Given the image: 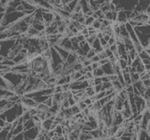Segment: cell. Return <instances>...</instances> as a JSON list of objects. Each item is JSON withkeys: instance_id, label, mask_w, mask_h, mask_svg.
<instances>
[{"instance_id": "obj_19", "label": "cell", "mask_w": 150, "mask_h": 140, "mask_svg": "<svg viewBox=\"0 0 150 140\" xmlns=\"http://www.w3.org/2000/svg\"><path fill=\"white\" fill-rule=\"evenodd\" d=\"M84 92L87 97H93L94 95H96V91H95V88L94 87H88L84 90Z\"/></svg>"}, {"instance_id": "obj_42", "label": "cell", "mask_w": 150, "mask_h": 140, "mask_svg": "<svg viewBox=\"0 0 150 140\" xmlns=\"http://www.w3.org/2000/svg\"><path fill=\"white\" fill-rule=\"evenodd\" d=\"M142 81H143V83H144V85L145 88L150 87V78L146 79V80H142Z\"/></svg>"}, {"instance_id": "obj_15", "label": "cell", "mask_w": 150, "mask_h": 140, "mask_svg": "<svg viewBox=\"0 0 150 140\" xmlns=\"http://www.w3.org/2000/svg\"><path fill=\"white\" fill-rule=\"evenodd\" d=\"M124 40V44H125V47H126V50L127 51H130V50H132L135 49V46H134V43L132 41H131L130 38H125L123 39Z\"/></svg>"}, {"instance_id": "obj_38", "label": "cell", "mask_w": 150, "mask_h": 140, "mask_svg": "<svg viewBox=\"0 0 150 140\" xmlns=\"http://www.w3.org/2000/svg\"><path fill=\"white\" fill-rule=\"evenodd\" d=\"M100 57H98V55L97 54L96 56H94V57L92 59H90L91 63H100Z\"/></svg>"}, {"instance_id": "obj_39", "label": "cell", "mask_w": 150, "mask_h": 140, "mask_svg": "<svg viewBox=\"0 0 150 140\" xmlns=\"http://www.w3.org/2000/svg\"><path fill=\"white\" fill-rule=\"evenodd\" d=\"M69 106H75V105H77V104H76V102H75L74 99L72 98V96L70 97V98H69Z\"/></svg>"}, {"instance_id": "obj_7", "label": "cell", "mask_w": 150, "mask_h": 140, "mask_svg": "<svg viewBox=\"0 0 150 140\" xmlns=\"http://www.w3.org/2000/svg\"><path fill=\"white\" fill-rule=\"evenodd\" d=\"M149 5H150V0H139L134 11L137 13L145 12V10H146V8Z\"/></svg>"}, {"instance_id": "obj_22", "label": "cell", "mask_w": 150, "mask_h": 140, "mask_svg": "<svg viewBox=\"0 0 150 140\" xmlns=\"http://www.w3.org/2000/svg\"><path fill=\"white\" fill-rule=\"evenodd\" d=\"M95 20H96V19L94 16H86V22H84V25H86V27L91 26Z\"/></svg>"}, {"instance_id": "obj_21", "label": "cell", "mask_w": 150, "mask_h": 140, "mask_svg": "<svg viewBox=\"0 0 150 140\" xmlns=\"http://www.w3.org/2000/svg\"><path fill=\"white\" fill-rule=\"evenodd\" d=\"M117 64H118V65H119L120 68H121L122 70H125L126 68H128V67H129L128 62H127L126 60L122 59V58H119V59H118V61H117Z\"/></svg>"}, {"instance_id": "obj_14", "label": "cell", "mask_w": 150, "mask_h": 140, "mask_svg": "<svg viewBox=\"0 0 150 140\" xmlns=\"http://www.w3.org/2000/svg\"><path fill=\"white\" fill-rule=\"evenodd\" d=\"M138 140H150V134L146 130L141 129L138 133Z\"/></svg>"}, {"instance_id": "obj_20", "label": "cell", "mask_w": 150, "mask_h": 140, "mask_svg": "<svg viewBox=\"0 0 150 140\" xmlns=\"http://www.w3.org/2000/svg\"><path fill=\"white\" fill-rule=\"evenodd\" d=\"M93 74H94V77H98V78H102L103 76H105L104 72H103V69L101 66H100L98 68H97L96 70H94L93 71Z\"/></svg>"}, {"instance_id": "obj_5", "label": "cell", "mask_w": 150, "mask_h": 140, "mask_svg": "<svg viewBox=\"0 0 150 140\" xmlns=\"http://www.w3.org/2000/svg\"><path fill=\"white\" fill-rule=\"evenodd\" d=\"M21 103L23 104V106H26L27 108H34L39 106V104L32 98L25 97V96H21Z\"/></svg>"}, {"instance_id": "obj_27", "label": "cell", "mask_w": 150, "mask_h": 140, "mask_svg": "<svg viewBox=\"0 0 150 140\" xmlns=\"http://www.w3.org/2000/svg\"><path fill=\"white\" fill-rule=\"evenodd\" d=\"M70 108H71V112H72L73 116L77 115V114H79V113H81V109L79 108V106H78L77 105H75V106H70Z\"/></svg>"}, {"instance_id": "obj_34", "label": "cell", "mask_w": 150, "mask_h": 140, "mask_svg": "<svg viewBox=\"0 0 150 140\" xmlns=\"http://www.w3.org/2000/svg\"><path fill=\"white\" fill-rule=\"evenodd\" d=\"M144 98L145 100H150V87L146 88V90H145V92H144Z\"/></svg>"}, {"instance_id": "obj_32", "label": "cell", "mask_w": 150, "mask_h": 140, "mask_svg": "<svg viewBox=\"0 0 150 140\" xmlns=\"http://www.w3.org/2000/svg\"><path fill=\"white\" fill-rule=\"evenodd\" d=\"M116 44V38L115 36H112L111 38L109 39V41H108V45H109L110 47L112 46V45H115Z\"/></svg>"}, {"instance_id": "obj_35", "label": "cell", "mask_w": 150, "mask_h": 140, "mask_svg": "<svg viewBox=\"0 0 150 140\" xmlns=\"http://www.w3.org/2000/svg\"><path fill=\"white\" fill-rule=\"evenodd\" d=\"M60 92H63V91H62V86L56 85L54 88V93H60Z\"/></svg>"}, {"instance_id": "obj_4", "label": "cell", "mask_w": 150, "mask_h": 140, "mask_svg": "<svg viewBox=\"0 0 150 140\" xmlns=\"http://www.w3.org/2000/svg\"><path fill=\"white\" fill-rule=\"evenodd\" d=\"M40 128H38L37 126L32 129H29L27 131L23 132V136H25V140H37L38 136H39V134L40 132Z\"/></svg>"}, {"instance_id": "obj_18", "label": "cell", "mask_w": 150, "mask_h": 140, "mask_svg": "<svg viewBox=\"0 0 150 140\" xmlns=\"http://www.w3.org/2000/svg\"><path fill=\"white\" fill-rule=\"evenodd\" d=\"M11 132L12 133L13 136H15V135H17L19 134L23 133V124H18L15 128H13V129L11 130Z\"/></svg>"}, {"instance_id": "obj_30", "label": "cell", "mask_w": 150, "mask_h": 140, "mask_svg": "<svg viewBox=\"0 0 150 140\" xmlns=\"http://www.w3.org/2000/svg\"><path fill=\"white\" fill-rule=\"evenodd\" d=\"M102 88L104 91H107V90H111V89H112V84L111 81L109 82H104L102 83Z\"/></svg>"}, {"instance_id": "obj_8", "label": "cell", "mask_w": 150, "mask_h": 140, "mask_svg": "<svg viewBox=\"0 0 150 140\" xmlns=\"http://www.w3.org/2000/svg\"><path fill=\"white\" fill-rule=\"evenodd\" d=\"M101 67L103 69V72H104L105 76H112V75L115 74V69H114V65H112V64L110 62L101 65Z\"/></svg>"}, {"instance_id": "obj_9", "label": "cell", "mask_w": 150, "mask_h": 140, "mask_svg": "<svg viewBox=\"0 0 150 140\" xmlns=\"http://www.w3.org/2000/svg\"><path fill=\"white\" fill-rule=\"evenodd\" d=\"M104 19L110 21L112 22H116L117 21V11L115 10H109L104 13Z\"/></svg>"}, {"instance_id": "obj_37", "label": "cell", "mask_w": 150, "mask_h": 140, "mask_svg": "<svg viewBox=\"0 0 150 140\" xmlns=\"http://www.w3.org/2000/svg\"><path fill=\"white\" fill-rule=\"evenodd\" d=\"M94 88H95L96 93H98V92H103V91H104V90H103V88H102V84H100V85H96Z\"/></svg>"}, {"instance_id": "obj_31", "label": "cell", "mask_w": 150, "mask_h": 140, "mask_svg": "<svg viewBox=\"0 0 150 140\" xmlns=\"http://www.w3.org/2000/svg\"><path fill=\"white\" fill-rule=\"evenodd\" d=\"M77 106H79V108L81 109V112H82L83 110H84V109L87 108V107H88V106H86V103H84L83 100H81V101H80L79 103H77Z\"/></svg>"}, {"instance_id": "obj_36", "label": "cell", "mask_w": 150, "mask_h": 140, "mask_svg": "<svg viewBox=\"0 0 150 140\" xmlns=\"http://www.w3.org/2000/svg\"><path fill=\"white\" fill-rule=\"evenodd\" d=\"M104 52H105V54H106V57L109 59L110 57H112V56H114V53L112 52V51L110 50V49H106V50H104Z\"/></svg>"}, {"instance_id": "obj_11", "label": "cell", "mask_w": 150, "mask_h": 140, "mask_svg": "<svg viewBox=\"0 0 150 140\" xmlns=\"http://www.w3.org/2000/svg\"><path fill=\"white\" fill-rule=\"evenodd\" d=\"M54 48L56 50H57V52L60 54V56L62 57V59L64 60V62H65V61L67 60L69 54L70 53V51H69V50H65V49H63V48H61V47L58 46V45L54 46Z\"/></svg>"}, {"instance_id": "obj_46", "label": "cell", "mask_w": 150, "mask_h": 140, "mask_svg": "<svg viewBox=\"0 0 150 140\" xmlns=\"http://www.w3.org/2000/svg\"><path fill=\"white\" fill-rule=\"evenodd\" d=\"M146 131H147V132H148V134H150V123H149V124H148V127H147Z\"/></svg>"}, {"instance_id": "obj_28", "label": "cell", "mask_w": 150, "mask_h": 140, "mask_svg": "<svg viewBox=\"0 0 150 140\" xmlns=\"http://www.w3.org/2000/svg\"><path fill=\"white\" fill-rule=\"evenodd\" d=\"M73 69H74V71H81V70L83 69V65L82 63L77 62L76 64L73 65Z\"/></svg>"}, {"instance_id": "obj_40", "label": "cell", "mask_w": 150, "mask_h": 140, "mask_svg": "<svg viewBox=\"0 0 150 140\" xmlns=\"http://www.w3.org/2000/svg\"><path fill=\"white\" fill-rule=\"evenodd\" d=\"M91 65H92V68H93V71L94 70H96L97 68H98L100 66V63H92L91 64Z\"/></svg>"}, {"instance_id": "obj_10", "label": "cell", "mask_w": 150, "mask_h": 140, "mask_svg": "<svg viewBox=\"0 0 150 140\" xmlns=\"http://www.w3.org/2000/svg\"><path fill=\"white\" fill-rule=\"evenodd\" d=\"M139 57L141 60H142V62L144 65L150 64V54L148 53V51L146 50H144L142 51V52H140Z\"/></svg>"}, {"instance_id": "obj_45", "label": "cell", "mask_w": 150, "mask_h": 140, "mask_svg": "<svg viewBox=\"0 0 150 140\" xmlns=\"http://www.w3.org/2000/svg\"><path fill=\"white\" fill-rule=\"evenodd\" d=\"M145 13H146L148 16H150V5H149V6L147 7L146 10H145Z\"/></svg>"}, {"instance_id": "obj_24", "label": "cell", "mask_w": 150, "mask_h": 140, "mask_svg": "<svg viewBox=\"0 0 150 140\" xmlns=\"http://www.w3.org/2000/svg\"><path fill=\"white\" fill-rule=\"evenodd\" d=\"M94 29L95 30H97V31H100V27H101V22L98 20V19H96L95 21H94V22H93V24L91 25Z\"/></svg>"}, {"instance_id": "obj_3", "label": "cell", "mask_w": 150, "mask_h": 140, "mask_svg": "<svg viewBox=\"0 0 150 140\" xmlns=\"http://www.w3.org/2000/svg\"><path fill=\"white\" fill-rule=\"evenodd\" d=\"M135 11L132 10H124V9H121L118 12H117V21L116 22L118 23H126L129 22L130 20H133L136 16Z\"/></svg>"}, {"instance_id": "obj_26", "label": "cell", "mask_w": 150, "mask_h": 140, "mask_svg": "<svg viewBox=\"0 0 150 140\" xmlns=\"http://www.w3.org/2000/svg\"><path fill=\"white\" fill-rule=\"evenodd\" d=\"M43 104H44L47 107H48V108H50V107L54 105V99H53V96H50V97L48 98V99H47V100L43 103Z\"/></svg>"}, {"instance_id": "obj_33", "label": "cell", "mask_w": 150, "mask_h": 140, "mask_svg": "<svg viewBox=\"0 0 150 140\" xmlns=\"http://www.w3.org/2000/svg\"><path fill=\"white\" fill-rule=\"evenodd\" d=\"M93 80H94V85H100V84H102V80H101V78H98V77H96V78H93ZM94 86V87H95Z\"/></svg>"}, {"instance_id": "obj_13", "label": "cell", "mask_w": 150, "mask_h": 140, "mask_svg": "<svg viewBox=\"0 0 150 140\" xmlns=\"http://www.w3.org/2000/svg\"><path fill=\"white\" fill-rule=\"evenodd\" d=\"M132 86H133L134 88L137 89V90L140 92L141 95H142V96L144 95V92H145V90H146V88L144 87V83H143L142 80H139V81H137V82L133 83V84H132Z\"/></svg>"}, {"instance_id": "obj_1", "label": "cell", "mask_w": 150, "mask_h": 140, "mask_svg": "<svg viewBox=\"0 0 150 140\" xmlns=\"http://www.w3.org/2000/svg\"><path fill=\"white\" fill-rule=\"evenodd\" d=\"M23 114V106L21 102L16 103L11 108L5 110L3 113L0 114V118L3 119L7 123H12L13 121L17 120Z\"/></svg>"}, {"instance_id": "obj_43", "label": "cell", "mask_w": 150, "mask_h": 140, "mask_svg": "<svg viewBox=\"0 0 150 140\" xmlns=\"http://www.w3.org/2000/svg\"><path fill=\"white\" fill-rule=\"evenodd\" d=\"M107 63H109V59H108V58H106V59H101V60H100V66H101V65H103V64H107Z\"/></svg>"}, {"instance_id": "obj_29", "label": "cell", "mask_w": 150, "mask_h": 140, "mask_svg": "<svg viewBox=\"0 0 150 140\" xmlns=\"http://www.w3.org/2000/svg\"><path fill=\"white\" fill-rule=\"evenodd\" d=\"M98 53L96 52V50H94L92 48H91V50L88 51V53L86 54V59H88V60H90V59H92L94 56H96Z\"/></svg>"}, {"instance_id": "obj_25", "label": "cell", "mask_w": 150, "mask_h": 140, "mask_svg": "<svg viewBox=\"0 0 150 140\" xmlns=\"http://www.w3.org/2000/svg\"><path fill=\"white\" fill-rule=\"evenodd\" d=\"M143 64V62H142V60L140 59V57L138 56L137 58H136L135 60H133L132 61V64H131V66H133V67H135V68H137L140 64Z\"/></svg>"}, {"instance_id": "obj_44", "label": "cell", "mask_w": 150, "mask_h": 140, "mask_svg": "<svg viewBox=\"0 0 150 140\" xmlns=\"http://www.w3.org/2000/svg\"><path fill=\"white\" fill-rule=\"evenodd\" d=\"M6 123H7V121H5L3 119L0 118V128L3 129L5 127V125H6Z\"/></svg>"}, {"instance_id": "obj_23", "label": "cell", "mask_w": 150, "mask_h": 140, "mask_svg": "<svg viewBox=\"0 0 150 140\" xmlns=\"http://www.w3.org/2000/svg\"><path fill=\"white\" fill-rule=\"evenodd\" d=\"M130 78H131V80H132V84L141 80V76H140V74L137 73V72L130 73Z\"/></svg>"}, {"instance_id": "obj_6", "label": "cell", "mask_w": 150, "mask_h": 140, "mask_svg": "<svg viewBox=\"0 0 150 140\" xmlns=\"http://www.w3.org/2000/svg\"><path fill=\"white\" fill-rule=\"evenodd\" d=\"M125 119L122 116L120 111L115 110L114 114H112V126H121L123 124Z\"/></svg>"}, {"instance_id": "obj_12", "label": "cell", "mask_w": 150, "mask_h": 140, "mask_svg": "<svg viewBox=\"0 0 150 140\" xmlns=\"http://www.w3.org/2000/svg\"><path fill=\"white\" fill-rule=\"evenodd\" d=\"M91 48H92L94 50H96V52H97V53L102 52V51L104 50V49H103V47L101 46L100 41V39H98V38H97L95 41L93 42V44L91 45Z\"/></svg>"}, {"instance_id": "obj_41", "label": "cell", "mask_w": 150, "mask_h": 140, "mask_svg": "<svg viewBox=\"0 0 150 140\" xmlns=\"http://www.w3.org/2000/svg\"><path fill=\"white\" fill-rule=\"evenodd\" d=\"M101 80H102V83L111 81V80H110V78H109V76H103V77L101 78Z\"/></svg>"}, {"instance_id": "obj_17", "label": "cell", "mask_w": 150, "mask_h": 140, "mask_svg": "<svg viewBox=\"0 0 150 140\" xmlns=\"http://www.w3.org/2000/svg\"><path fill=\"white\" fill-rule=\"evenodd\" d=\"M112 89H114L116 92H120L123 89H125L123 85L118 81V79H116L115 81H112Z\"/></svg>"}, {"instance_id": "obj_47", "label": "cell", "mask_w": 150, "mask_h": 140, "mask_svg": "<svg viewBox=\"0 0 150 140\" xmlns=\"http://www.w3.org/2000/svg\"><path fill=\"white\" fill-rule=\"evenodd\" d=\"M147 23H150V16H149V22H148Z\"/></svg>"}, {"instance_id": "obj_2", "label": "cell", "mask_w": 150, "mask_h": 140, "mask_svg": "<svg viewBox=\"0 0 150 140\" xmlns=\"http://www.w3.org/2000/svg\"><path fill=\"white\" fill-rule=\"evenodd\" d=\"M140 43L144 49L150 47V23H145L142 26L134 27Z\"/></svg>"}, {"instance_id": "obj_16", "label": "cell", "mask_w": 150, "mask_h": 140, "mask_svg": "<svg viewBox=\"0 0 150 140\" xmlns=\"http://www.w3.org/2000/svg\"><path fill=\"white\" fill-rule=\"evenodd\" d=\"M23 132L25 131H27V130H29V129H32V128H34L36 127V123L34 120H33V119H30L29 120H27L25 121V123H23Z\"/></svg>"}]
</instances>
